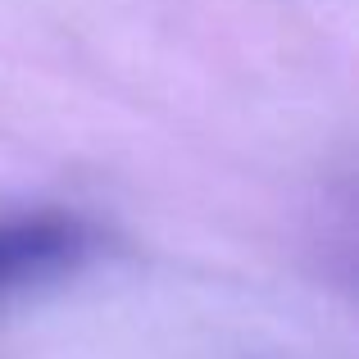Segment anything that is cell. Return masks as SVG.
<instances>
[{"label":"cell","instance_id":"6da1fadb","mask_svg":"<svg viewBox=\"0 0 359 359\" xmlns=\"http://www.w3.org/2000/svg\"><path fill=\"white\" fill-rule=\"evenodd\" d=\"M87 250V232L64 219H18L0 223V291L55 278Z\"/></svg>","mask_w":359,"mask_h":359}]
</instances>
